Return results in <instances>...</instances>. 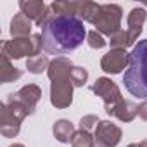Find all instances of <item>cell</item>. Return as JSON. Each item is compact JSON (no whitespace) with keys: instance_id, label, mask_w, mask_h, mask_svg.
Masks as SVG:
<instances>
[{"instance_id":"44dd1931","label":"cell","mask_w":147,"mask_h":147,"mask_svg":"<svg viewBox=\"0 0 147 147\" xmlns=\"http://www.w3.org/2000/svg\"><path fill=\"white\" fill-rule=\"evenodd\" d=\"M69 78H71L75 87H83L88 80V71L85 67H80V66H73L71 73H69Z\"/></svg>"},{"instance_id":"83f0119b","label":"cell","mask_w":147,"mask_h":147,"mask_svg":"<svg viewBox=\"0 0 147 147\" xmlns=\"http://www.w3.org/2000/svg\"><path fill=\"white\" fill-rule=\"evenodd\" d=\"M94 147H107V145H104V144H99V142H97V144H95Z\"/></svg>"},{"instance_id":"4316f807","label":"cell","mask_w":147,"mask_h":147,"mask_svg":"<svg viewBox=\"0 0 147 147\" xmlns=\"http://www.w3.org/2000/svg\"><path fill=\"white\" fill-rule=\"evenodd\" d=\"M9 147H24L23 144H12V145H9Z\"/></svg>"},{"instance_id":"cb8c5ba5","label":"cell","mask_w":147,"mask_h":147,"mask_svg":"<svg viewBox=\"0 0 147 147\" xmlns=\"http://www.w3.org/2000/svg\"><path fill=\"white\" fill-rule=\"evenodd\" d=\"M87 42H88V45H90L92 49H102V47H106V43H107V42L104 40V36H102L97 30L87 33Z\"/></svg>"},{"instance_id":"8fae6325","label":"cell","mask_w":147,"mask_h":147,"mask_svg":"<svg viewBox=\"0 0 147 147\" xmlns=\"http://www.w3.org/2000/svg\"><path fill=\"white\" fill-rule=\"evenodd\" d=\"M121 135H123L121 128L111 121H100L95 128V140L107 147H116L121 140Z\"/></svg>"},{"instance_id":"9a60e30c","label":"cell","mask_w":147,"mask_h":147,"mask_svg":"<svg viewBox=\"0 0 147 147\" xmlns=\"http://www.w3.org/2000/svg\"><path fill=\"white\" fill-rule=\"evenodd\" d=\"M52 131H54V137H55L59 142H62V144H69V142L73 140V137H75V133H76L73 123L67 121V119H59V121H55Z\"/></svg>"},{"instance_id":"ba28073f","label":"cell","mask_w":147,"mask_h":147,"mask_svg":"<svg viewBox=\"0 0 147 147\" xmlns=\"http://www.w3.org/2000/svg\"><path fill=\"white\" fill-rule=\"evenodd\" d=\"M19 9H21V12L28 19L35 21V24L40 26V28L54 16L52 9L47 7L42 0H21V2H19Z\"/></svg>"},{"instance_id":"5bb4252c","label":"cell","mask_w":147,"mask_h":147,"mask_svg":"<svg viewBox=\"0 0 147 147\" xmlns=\"http://www.w3.org/2000/svg\"><path fill=\"white\" fill-rule=\"evenodd\" d=\"M52 12L57 16H80L82 11V2H75V0H59V2H52L50 5Z\"/></svg>"},{"instance_id":"30bf717a","label":"cell","mask_w":147,"mask_h":147,"mask_svg":"<svg viewBox=\"0 0 147 147\" xmlns=\"http://www.w3.org/2000/svg\"><path fill=\"white\" fill-rule=\"evenodd\" d=\"M128 62H130V54H126V50L113 49L100 59V67L109 75H118L125 67H128Z\"/></svg>"},{"instance_id":"f1b7e54d","label":"cell","mask_w":147,"mask_h":147,"mask_svg":"<svg viewBox=\"0 0 147 147\" xmlns=\"http://www.w3.org/2000/svg\"><path fill=\"white\" fill-rule=\"evenodd\" d=\"M126 147H140V144H130V145H126Z\"/></svg>"},{"instance_id":"277c9868","label":"cell","mask_w":147,"mask_h":147,"mask_svg":"<svg viewBox=\"0 0 147 147\" xmlns=\"http://www.w3.org/2000/svg\"><path fill=\"white\" fill-rule=\"evenodd\" d=\"M43 49L42 35H31L28 38H14V40H4L2 43V54L9 59H23L24 55L35 57L40 55Z\"/></svg>"},{"instance_id":"6da1fadb","label":"cell","mask_w":147,"mask_h":147,"mask_svg":"<svg viewBox=\"0 0 147 147\" xmlns=\"http://www.w3.org/2000/svg\"><path fill=\"white\" fill-rule=\"evenodd\" d=\"M42 40L43 50L50 55L61 57L62 54H69L76 50L85 36L87 30L80 18L76 16H57L54 14L42 26Z\"/></svg>"},{"instance_id":"7402d4cb","label":"cell","mask_w":147,"mask_h":147,"mask_svg":"<svg viewBox=\"0 0 147 147\" xmlns=\"http://www.w3.org/2000/svg\"><path fill=\"white\" fill-rule=\"evenodd\" d=\"M73 147H94V137L88 133V131H83V130H78L75 133V137H73L71 140Z\"/></svg>"},{"instance_id":"7a4b0ae2","label":"cell","mask_w":147,"mask_h":147,"mask_svg":"<svg viewBox=\"0 0 147 147\" xmlns=\"http://www.w3.org/2000/svg\"><path fill=\"white\" fill-rule=\"evenodd\" d=\"M73 62L69 57L61 55L50 61V66L47 69L50 78V102L57 109H66L73 102V82L69 78Z\"/></svg>"},{"instance_id":"d6986e66","label":"cell","mask_w":147,"mask_h":147,"mask_svg":"<svg viewBox=\"0 0 147 147\" xmlns=\"http://www.w3.org/2000/svg\"><path fill=\"white\" fill-rule=\"evenodd\" d=\"M49 66H50L49 57L47 55H42V54L40 55H35V57H28V61H26V67H28L30 73H33V75H38V73L49 69Z\"/></svg>"},{"instance_id":"4fadbf2b","label":"cell","mask_w":147,"mask_h":147,"mask_svg":"<svg viewBox=\"0 0 147 147\" xmlns=\"http://www.w3.org/2000/svg\"><path fill=\"white\" fill-rule=\"evenodd\" d=\"M11 35L14 38L31 36V19H28L23 12H18L11 21Z\"/></svg>"},{"instance_id":"5b68a950","label":"cell","mask_w":147,"mask_h":147,"mask_svg":"<svg viewBox=\"0 0 147 147\" xmlns=\"http://www.w3.org/2000/svg\"><path fill=\"white\" fill-rule=\"evenodd\" d=\"M30 116L19 104L5 100L0 106V131H2L4 137L14 138L19 130H21V123L23 119Z\"/></svg>"},{"instance_id":"7c38bea8","label":"cell","mask_w":147,"mask_h":147,"mask_svg":"<svg viewBox=\"0 0 147 147\" xmlns=\"http://www.w3.org/2000/svg\"><path fill=\"white\" fill-rule=\"evenodd\" d=\"M145 19H147V11H145L144 7H135V9L130 11L128 19H126V23H128V30H126V33H128V36H130L131 45L138 40Z\"/></svg>"},{"instance_id":"52a82bcc","label":"cell","mask_w":147,"mask_h":147,"mask_svg":"<svg viewBox=\"0 0 147 147\" xmlns=\"http://www.w3.org/2000/svg\"><path fill=\"white\" fill-rule=\"evenodd\" d=\"M92 92L99 97H102L104 100V107H106V113L111 114L125 99L121 97V92L118 88V85L111 80V78H97V82L92 85Z\"/></svg>"},{"instance_id":"d4e9b609","label":"cell","mask_w":147,"mask_h":147,"mask_svg":"<svg viewBox=\"0 0 147 147\" xmlns=\"http://www.w3.org/2000/svg\"><path fill=\"white\" fill-rule=\"evenodd\" d=\"M138 116H140L144 121H147V100H144V102L138 106Z\"/></svg>"},{"instance_id":"ac0fdd59","label":"cell","mask_w":147,"mask_h":147,"mask_svg":"<svg viewBox=\"0 0 147 147\" xmlns=\"http://www.w3.org/2000/svg\"><path fill=\"white\" fill-rule=\"evenodd\" d=\"M100 12V4L97 2H90V0H87V2H82V11H80V19L82 21H87V23H95L97 16Z\"/></svg>"},{"instance_id":"8992f818","label":"cell","mask_w":147,"mask_h":147,"mask_svg":"<svg viewBox=\"0 0 147 147\" xmlns=\"http://www.w3.org/2000/svg\"><path fill=\"white\" fill-rule=\"evenodd\" d=\"M121 19H123V9L116 4H104L100 5V12L94 23L97 31L100 35H107L109 38L121 30Z\"/></svg>"},{"instance_id":"e0dca14e","label":"cell","mask_w":147,"mask_h":147,"mask_svg":"<svg viewBox=\"0 0 147 147\" xmlns=\"http://www.w3.org/2000/svg\"><path fill=\"white\" fill-rule=\"evenodd\" d=\"M138 114V106L135 102H130V100H123L113 113L111 116L118 118L119 121H125V123H130L135 119V116Z\"/></svg>"},{"instance_id":"484cf974","label":"cell","mask_w":147,"mask_h":147,"mask_svg":"<svg viewBox=\"0 0 147 147\" xmlns=\"http://www.w3.org/2000/svg\"><path fill=\"white\" fill-rule=\"evenodd\" d=\"M140 147H147V138H145V140H142V142H140Z\"/></svg>"},{"instance_id":"9c48e42d","label":"cell","mask_w":147,"mask_h":147,"mask_svg":"<svg viewBox=\"0 0 147 147\" xmlns=\"http://www.w3.org/2000/svg\"><path fill=\"white\" fill-rule=\"evenodd\" d=\"M40 97H42L40 87L30 83V85H24L23 88H19L16 94H11L7 99H9V100H14V102H18V104H21L30 114H33L36 104H38V100H40Z\"/></svg>"},{"instance_id":"603a6c76","label":"cell","mask_w":147,"mask_h":147,"mask_svg":"<svg viewBox=\"0 0 147 147\" xmlns=\"http://www.w3.org/2000/svg\"><path fill=\"white\" fill-rule=\"evenodd\" d=\"M100 123V119L95 116V114H87V116H83L82 119H80V130H83V131H92V130H95L97 128V125Z\"/></svg>"},{"instance_id":"2e32d148","label":"cell","mask_w":147,"mask_h":147,"mask_svg":"<svg viewBox=\"0 0 147 147\" xmlns=\"http://www.w3.org/2000/svg\"><path fill=\"white\" fill-rule=\"evenodd\" d=\"M21 75H23V71L14 67L11 64V59L2 54V62H0V82L2 83H11V82L19 80Z\"/></svg>"},{"instance_id":"ffe728a7","label":"cell","mask_w":147,"mask_h":147,"mask_svg":"<svg viewBox=\"0 0 147 147\" xmlns=\"http://www.w3.org/2000/svg\"><path fill=\"white\" fill-rule=\"evenodd\" d=\"M109 43H111V47H113V49H119V50H125L126 47H130V45H131L128 33H126V31H123V30L116 31V33L109 38Z\"/></svg>"},{"instance_id":"3957f363","label":"cell","mask_w":147,"mask_h":147,"mask_svg":"<svg viewBox=\"0 0 147 147\" xmlns=\"http://www.w3.org/2000/svg\"><path fill=\"white\" fill-rule=\"evenodd\" d=\"M123 83L131 95L147 100V40H138L130 52Z\"/></svg>"}]
</instances>
